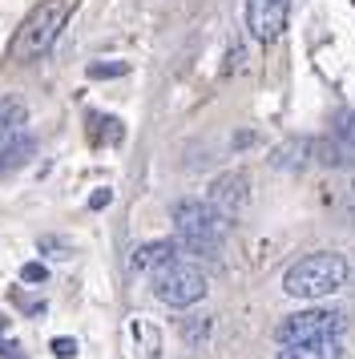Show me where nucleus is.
I'll return each instance as SVG.
<instances>
[{
    "label": "nucleus",
    "mask_w": 355,
    "mask_h": 359,
    "mask_svg": "<svg viewBox=\"0 0 355 359\" xmlns=\"http://www.w3.org/2000/svg\"><path fill=\"white\" fill-rule=\"evenodd\" d=\"M133 331H138V335L145 339V351H142V355H145V359H158V355H161V339H158V331H149V327H145L142 319L133 323Z\"/></svg>",
    "instance_id": "nucleus-16"
},
{
    "label": "nucleus",
    "mask_w": 355,
    "mask_h": 359,
    "mask_svg": "<svg viewBox=\"0 0 355 359\" xmlns=\"http://www.w3.org/2000/svg\"><path fill=\"white\" fill-rule=\"evenodd\" d=\"M126 73H129L126 61H93L89 65V77L93 81H109V77H126Z\"/></svg>",
    "instance_id": "nucleus-15"
},
{
    "label": "nucleus",
    "mask_w": 355,
    "mask_h": 359,
    "mask_svg": "<svg viewBox=\"0 0 355 359\" xmlns=\"http://www.w3.org/2000/svg\"><path fill=\"white\" fill-rule=\"evenodd\" d=\"M351 278V262L335 255V250H323V255H307L283 275V291L290 299H327L347 287Z\"/></svg>",
    "instance_id": "nucleus-2"
},
{
    "label": "nucleus",
    "mask_w": 355,
    "mask_h": 359,
    "mask_svg": "<svg viewBox=\"0 0 355 359\" xmlns=\"http://www.w3.org/2000/svg\"><path fill=\"white\" fill-rule=\"evenodd\" d=\"M32 154H36V142H32L29 133H16V137H8V142H0V174L20 170Z\"/></svg>",
    "instance_id": "nucleus-11"
},
{
    "label": "nucleus",
    "mask_w": 355,
    "mask_h": 359,
    "mask_svg": "<svg viewBox=\"0 0 355 359\" xmlns=\"http://www.w3.org/2000/svg\"><path fill=\"white\" fill-rule=\"evenodd\" d=\"M339 210H343V222H355V182H351V190L343 194V202H339Z\"/></svg>",
    "instance_id": "nucleus-20"
},
{
    "label": "nucleus",
    "mask_w": 355,
    "mask_h": 359,
    "mask_svg": "<svg viewBox=\"0 0 355 359\" xmlns=\"http://www.w3.org/2000/svg\"><path fill=\"white\" fill-rule=\"evenodd\" d=\"M109 202H113V190H97V194L89 198V206H93V210H105Z\"/></svg>",
    "instance_id": "nucleus-21"
},
{
    "label": "nucleus",
    "mask_w": 355,
    "mask_h": 359,
    "mask_svg": "<svg viewBox=\"0 0 355 359\" xmlns=\"http://www.w3.org/2000/svg\"><path fill=\"white\" fill-rule=\"evenodd\" d=\"M4 331H8V319H4V311H0V335H4Z\"/></svg>",
    "instance_id": "nucleus-22"
},
{
    "label": "nucleus",
    "mask_w": 355,
    "mask_h": 359,
    "mask_svg": "<svg viewBox=\"0 0 355 359\" xmlns=\"http://www.w3.org/2000/svg\"><path fill=\"white\" fill-rule=\"evenodd\" d=\"M170 222H174V230H178L182 255L190 250V255H202V259H218V246H222V238H226L230 218H226L210 198L206 202H202V198H182V202H174Z\"/></svg>",
    "instance_id": "nucleus-1"
},
{
    "label": "nucleus",
    "mask_w": 355,
    "mask_h": 359,
    "mask_svg": "<svg viewBox=\"0 0 355 359\" xmlns=\"http://www.w3.org/2000/svg\"><path fill=\"white\" fill-rule=\"evenodd\" d=\"M287 13L290 0H246V33L262 45H271L287 29Z\"/></svg>",
    "instance_id": "nucleus-6"
},
{
    "label": "nucleus",
    "mask_w": 355,
    "mask_h": 359,
    "mask_svg": "<svg viewBox=\"0 0 355 359\" xmlns=\"http://www.w3.org/2000/svg\"><path fill=\"white\" fill-rule=\"evenodd\" d=\"M347 311H331V307H315V311H299L287 315L283 323L274 327V339L283 343H315V339H343L347 335Z\"/></svg>",
    "instance_id": "nucleus-5"
},
{
    "label": "nucleus",
    "mask_w": 355,
    "mask_h": 359,
    "mask_svg": "<svg viewBox=\"0 0 355 359\" xmlns=\"http://www.w3.org/2000/svg\"><path fill=\"white\" fill-rule=\"evenodd\" d=\"M274 359H343V339H315V343H287Z\"/></svg>",
    "instance_id": "nucleus-10"
},
{
    "label": "nucleus",
    "mask_w": 355,
    "mask_h": 359,
    "mask_svg": "<svg viewBox=\"0 0 355 359\" xmlns=\"http://www.w3.org/2000/svg\"><path fill=\"white\" fill-rule=\"evenodd\" d=\"M20 278H25V283H45L48 266L45 262H25V266H20Z\"/></svg>",
    "instance_id": "nucleus-19"
},
{
    "label": "nucleus",
    "mask_w": 355,
    "mask_h": 359,
    "mask_svg": "<svg viewBox=\"0 0 355 359\" xmlns=\"http://www.w3.org/2000/svg\"><path fill=\"white\" fill-rule=\"evenodd\" d=\"M311 158L323 170H339V165L351 162V149L343 146L339 137H311Z\"/></svg>",
    "instance_id": "nucleus-12"
},
{
    "label": "nucleus",
    "mask_w": 355,
    "mask_h": 359,
    "mask_svg": "<svg viewBox=\"0 0 355 359\" xmlns=\"http://www.w3.org/2000/svg\"><path fill=\"white\" fill-rule=\"evenodd\" d=\"M331 137H339L347 149H355V109H339L331 117Z\"/></svg>",
    "instance_id": "nucleus-14"
},
{
    "label": "nucleus",
    "mask_w": 355,
    "mask_h": 359,
    "mask_svg": "<svg viewBox=\"0 0 355 359\" xmlns=\"http://www.w3.org/2000/svg\"><path fill=\"white\" fill-rule=\"evenodd\" d=\"M182 255V243H170V238H161V243H145V246H138L133 250V271H158L161 262H170V259H178Z\"/></svg>",
    "instance_id": "nucleus-9"
},
{
    "label": "nucleus",
    "mask_w": 355,
    "mask_h": 359,
    "mask_svg": "<svg viewBox=\"0 0 355 359\" xmlns=\"http://www.w3.org/2000/svg\"><path fill=\"white\" fill-rule=\"evenodd\" d=\"M73 4H77V0H41V4L29 13V20L20 25L16 41H13L16 61H36L41 53L53 49V41L61 36L65 20H69V13H73Z\"/></svg>",
    "instance_id": "nucleus-3"
},
{
    "label": "nucleus",
    "mask_w": 355,
    "mask_h": 359,
    "mask_svg": "<svg viewBox=\"0 0 355 359\" xmlns=\"http://www.w3.org/2000/svg\"><path fill=\"white\" fill-rule=\"evenodd\" d=\"M41 250H45V255H53V259H69V255H73V243H65V238H53V234H45V238H41Z\"/></svg>",
    "instance_id": "nucleus-17"
},
{
    "label": "nucleus",
    "mask_w": 355,
    "mask_h": 359,
    "mask_svg": "<svg viewBox=\"0 0 355 359\" xmlns=\"http://www.w3.org/2000/svg\"><path fill=\"white\" fill-rule=\"evenodd\" d=\"M271 165L279 174H299L307 165H315V158H311V137H290V142H283L271 154Z\"/></svg>",
    "instance_id": "nucleus-8"
},
{
    "label": "nucleus",
    "mask_w": 355,
    "mask_h": 359,
    "mask_svg": "<svg viewBox=\"0 0 355 359\" xmlns=\"http://www.w3.org/2000/svg\"><path fill=\"white\" fill-rule=\"evenodd\" d=\"M210 202L218 206V210L234 222L246 206H250V178L242 174V170H226V174H218V178L210 182Z\"/></svg>",
    "instance_id": "nucleus-7"
},
{
    "label": "nucleus",
    "mask_w": 355,
    "mask_h": 359,
    "mask_svg": "<svg viewBox=\"0 0 355 359\" xmlns=\"http://www.w3.org/2000/svg\"><path fill=\"white\" fill-rule=\"evenodd\" d=\"M149 287H154V299H161L166 307H194L206 299V275L186 262L182 255L170 262H161L158 271H149Z\"/></svg>",
    "instance_id": "nucleus-4"
},
{
    "label": "nucleus",
    "mask_w": 355,
    "mask_h": 359,
    "mask_svg": "<svg viewBox=\"0 0 355 359\" xmlns=\"http://www.w3.org/2000/svg\"><path fill=\"white\" fill-rule=\"evenodd\" d=\"M4 359H25V355H20V351H13V355H4Z\"/></svg>",
    "instance_id": "nucleus-23"
},
{
    "label": "nucleus",
    "mask_w": 355,
    "mask_h": 359,
    "mask_svg": "<svg viewBox=\"0 0 355 359\" xmlns=\"http://www.w3.org/2000/svg\"><path fill=\"white\" fill-rule=\"evenodd\" d=\"M48 351H53L57 359H73V355H77V339L61 335V339H53V343H48Z\"/></svg>",
    "instance_id": "nucleus-18"
},
{
    "label": "nucleus",
    "mask_w": 355,
    "mask_h": 359,
    "mask_svg": "<svg viewBox=\"0 0 355 359\" xmlns=\"http://www.w3.org/2000/svg\"><path fill=\"white\" fill-rule=\"evenodd\" d=\"M29 126V105L20 97H4L0 101V142H8L16 133H25Z\"/></svg>",
    "instance_id": "nucleus-13"
}]
</instances>
